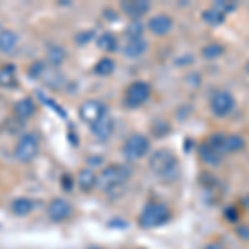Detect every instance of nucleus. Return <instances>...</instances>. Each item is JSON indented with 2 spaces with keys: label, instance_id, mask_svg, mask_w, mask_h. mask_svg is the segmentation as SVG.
Wrapping results in <instances>:
<instances>
[{
  "label": "nucleus",
  "instance_id": "obj_2",
  "mask_svg": "<svg viewBox=\"0 0 249 249\" xmlns=\"http://www.w3.org/2000/svg\"><path fill=\"white\" fill-rule=\"evenodd\" d=\"M170 216H171V213L166 204L153 201V203H148L146 206L143 208L138 221H140V226L150 230V228H156V226L164 224L170 219Z\"/></svg>",
  "mask_w": 249,
  "mask_h": 249
},
{
  "label": "nucleus",
  "instance_id": "obj_24",
  "mask_svg": "<svg viewBox=\"0 0 249 249\" xmlns=\"http://www.w3.org/2000/svg\"><path fill=\"white\" fill-rule=\"evenodd\" d=\"M65 57H67L65 50H63L62 47H58V45L50 47V48H48V52H47V58H48V62H50L53 67L60 65V63H62L63 60H65Z\"/></svg>",
  "mask_w": 249,
  "mask_h": 249
},
{
  "label": "nucleus",
  "instance_id": "obj_8",
  "mask_svg": "<svg viewBox=\"0 0 249 249\" xmlns=\"http://www.w3.org/2000/svg\"><path fill=\"white\" fill-rule=\"evenodd\" d=\"M234 103V96L230 91H218L211 100V111L216 116H226L232 111Z\"/></svg>",
  "mask_w": 249,
  "mask_h": 249
},
{
  "label": "nucleus",
  "instance_id": "obj_5",
  "mask_svg": "<svg viewBox=\"0 0 249 249\" xmlns=\"http://www.w3.org/2000/svg\"><path fill=\"white\" fill-rule=\"evenodd\" d=\"M38 155V138L34 133H27L18 140L15 146V158L22 163H29Z\"/></svg>",
  "mask_w": 249,
  "mask_h": 249
},
{
  "label": "nucleus",
  "instance_id": "obj_28",
  "mask_svg": "<svg viewBox=\"0 0 249 249\" xmlns=\"http://www.w3.org/2000/svg\"><path fill=\"white\" fill-rule=\"evenodd\" d=\"M224 218H226L228 221H231V223H234V221L239 219V211L236 206H230L224 210Z\"/></svg>",
  "mask_w": 249,
  "mask_h": 249
},
{
  "label": "nucleus",
  "instance_id": "obj_18",
  "mask_svg": "<svg viewBox=\"0 0 249 249\" xmlns=\"http://www.w3.org/2000/svg\"><path fill=\"white\" fill-rule=\"evenodd\" d=\"M17 34H14L12 30H2L0 32V50L2 52H12L17 47Z\"/></svg>",
  "mask_w": 249,
  "mask_h": 249
},
{
  "label": "nucleus",
  "instance_id": "obj_21",
  "mask_svg": "<svg viewBox=\"0 0 249 249\" xmlns=\"http://www.w3.org/2000/svg\"><path fill=\"white\" fill-rule=\"evenodd\" d=\"M201 17H203L204 22L208 23V25H213V27L221 25V23H223L224 20H226V15H223L221 12L214 10L213 7H211V9H208V10H204Z\"/></svg>",
  "mask_w": 249,
  "mask_h": 249
},
{
  "label": "nucleus",
  "instance_id": "obj_13",
  "mask_svg": "<svg viewBox=\"0 0 249 249\" xmlns=\"http://www.w3.org/2000/svg\"><path fill=\"white\" fill-rule=\"evenodd\" d=\"M77 183H78V186H80V190H82V191H91L95 188V184L98 183V178H96L93 170L85 168V170H82L78 173Z\"/></svg>",
  "mask_w": 249,
  "mask_h": 249
},
{
  "label": "nucleus",
  "instance_id": "obj_1",
  "mask_svg": "<svg viewBox=\"0 0 249 249\" xmlns=\"http://www.w3.org/2000/svg\"><path fill=\"white\" fill-rule=\"evenodd\" d=\"M150 170L160 179L171 181L178 175V158L170 150H158L150 158Z\"/></svg>",
  "mask_w": 249,
  "mask_h": 249
},
{
  "label": "nucleus",
  "instance_id": "obj_23",
  "mask_svg": "<svg viewBox=\"0 0 249 249\" xmlns=\"http://www.w3.org/2000/svg\"><path fill=\"white\" fill-rule=\"evenodd\" d=\"M203 57L208 58V60H214V58H219L221 55L224 53V47L221 45L218 42H213V43H208L206 47H203Z\"/></svg>",
  "mask_w": 249,
  "mask_h": 249
},
{
  "label": "nucleus",
  "instance_id": "obj_34",
  "mask_svg": "<svg viewBox=\"0 0 249 249\" xmlns=\"http://www.w3.org/2000/svg\"><path fill=\"white\" fill-rule=\"evenodd\" d=\"M243 204H244V206H249V196H248V198H244V199H243Z\"/></svg>",
  "mask_w": 249,
  "mask_h": 249
},
{
  "label": "nucleus",
  "instance_id": "obj_22",
  "mask_svg": "<svg viewBox=\"0 0 249 249\" xmlns=\"http://www.w3.org/2000/svg\"><path fill=\"white\" fill-rule=\"evenodd\" d=\"M113 70H115V62L110 57H105V58L98 60V62H96V65H95V68H93L95 73L96 75H102V77H107V75H110Z\"/></svg>",
  "mask_w": 249,
  "mask_h": 249
},
{
  "label": "nucleus",
  "instance_id": "obj_9",
  "mask_svg": "<svg viewBox=\"0 0 249 249\" xmlns=\"http://www.w3.org/2000/svg\"><path fill=\"white\" fill-rule=\"evenodd\" d=\"M47 214L48 218L55 223H60V221H65L68 216L71 214V204L65 201L62 198H57L53 201H50V204L47 206Z\"/></svg>",
  "mask_w": 249,
  "mask_h": 249
},
{
  "label": "nucleus",
  "instance_id": "obj_4",
  "mask_svg": "<svg viewBox=\"0 0 249 249\" xmlns=\"http://www.w3.org/2000/svg\"><path fill=\"white\" fill-rule=\"evenodd\" d=\"M148 150H150V140H148L146 136L138 135V133L131 135L123 144V155H124V158L130 160V161L143 158Z\"/></svg>",
  "mask_w": 249,
  "mask_h": 249
},
{
  "label": "nucleus",
  "instance_id": "obj_27",
  "mask_svg": "<svg viewBox=\"0 0 249 249\" xmlns=\"http://www.w3.org/2000/svg\"><path fill=\"white\" fill-rule=\"evenodd\" d=\"M213 9L221 12L223 15H228V14H231V12L236 9V3L234 2H223V0H216V2L213 3Z\"/></svg>",
  "mask_w": 249,
  "mask_h": 249
},
{
  "label": "nucleus",
  "instance_id": "obj_26",
  "mask_svg": "<svg viewBox=\"0 0 249 249\" xmlns=\"http://www.w3.org/2000/svg\"><path fill=\"white\" fill-rule=\"evenodd\" d=\"M98 47L105 52H111L116 48V38L111 34H103L102 37L98 38Z\"/></svg>",
  "mask_w": 249,
  "mask_h": 249
},
{
  "label": "nucleus",
  "instance_id": "obj_7",
  "mask_svg": "<svg viewBox=\"0 0 249 249\" xmlns=\"http://www.w3.org/2000/svg\"><path fill=\"white\" fill-rule=\"evenodd\" d=\"M80 118L85 123L93 124L95 122H98L100 118L107 115V107L103 105L98 100H87L82 107H80Z\"/></svg>",
  "mask_w": 249,
  "mask_h": 249
},
{
  "label": "nucleus",
  "instance_id": "obj_11",
  "mask_svg": "<svg viewBox=\"0 0 249 249\" xmlns=\"http://www.w3.org/2000/svg\"><path fill=\"white\" fill-rule=\"evenodd\" d=\"M122 9L128 17H131L133 20L142 18L148 10H150V3L144 2V0H135V2H123Z\"/></svg>",
  "mask_w": 249,
  "mask_h": 249
},
{
  "label": "nucleus",
  "instance_id": "obj_33",
  "mask_svg": "<svg viewBox=\"0 0 249 249\" xmlns=\"http://www.w3.org/2000/svg\"><path fill=\"white\" fill-rule=\"evenodd\" d=\"M204 249H224V248L221 246V244H218V243H213V244H208Z\"/></svg>",
  "mask_w": 249,
  "mask_h": 249
},
{
  "label": "nucleus",
  "instance_id": "obj_30",
  "mask_svg": "<svg viewBox=\"0 0 249 249\" xmlns=\"http://www.w3.org/2000/svg\"><path fill=\"white\" fill-rule=\"evenodd\" d=\"M236 234H238L241 239L249 241V226H238L236 228Z\"/></svg>",
  "mask_w": 249,
  "mask_h": 249
},
{
  "label": "nucleus",
  "instance_id": "obj_15",
  "mask_svg": "<svg viewBox=\"0 0 249 249\" xmlns=\"http://www.w3.org/2000/svg\"><path fill=\"white\" fill-rule=\"evenodd\" d=\"M0 85L5 88L17 85V70L14 65H5L0 68Z\"/></svg>",
  "mask_w": 249,
  "mask_h": 249
},
{
  "label": "nucleus",
  "instance_id": "obj_20",
  "mask_svg": "<svg viewBox=\"0 0 249 249\" xmlns=\"http://www.w3.org/2000/svg\"><path fill=\"white\" fill-rule=\"evenodd\" d=\"M34 210V201L29 198H17L12 203V213L17 216H27Z\"/></svg>",
  "mask_w": 249,
  "mask_h": 249
},
{
  "label": "nucleus",
  "instance_id": "obj_29",
  "mask_svg": "<svg viewBox=\"0 0 249 249\" xmlns=\"http://www.w3.org/2000/svg\"><path fill=\"white\" fill-rule=\"evenodd\" d=\"M43 63H40V62H37V63H34V65L30 67V75L32 77H40V75H43Z\"/></svg>",
  "mask_w": 249,
  "mask_h": 249
},
{
  "label": "nucleus",
  "instance_id": "obj_32",
  "mask_svg": "<svg viewBox=\"0 0 249 249\" xmlns=\"http://www.w3.org/2000/svg\"><path fill=\"white\" fill-rule=\"evenodd\" d=\"M91 37H93V34H91V32H88V34H82V35H78L77 40H78V43H87L88 40H90Z\"/></svg>",
  "mask_w": 249,
  "mask_h": 249
},
{
  "label": "nucleus",
  "instance_id": "obj_35",
  "mask_svg": "<svg viewBox=\"0 0 249 249\" xmlns=\"http://www.w3.org/2000/svg\"><path fill=\"white\" fill-rule=\"evenodd\" d=\"M246 71H248V75H249V62L246 63Z\"/></svg>",
  "mask_w": 249,
  "mask_h": 249
},
{
  "label": "nucleus",
  "instance_id": "obj_17",
  "mask_svg": "<svg viewBox=\"0 0 249 249\" xmlns=\"http://www.w3.org/2000/svg\"><path fill=\"white\" fill-rule=\"evenodd\" d=\"M244 144H246V142H244L243 136L226 135L224 136V153H236V151L243 150Z\"/></svg>",
  "mask_w": 249,
  "mask_h": 249
},
{
  "label": "nucleus",
  "instance_id": "obj_19",
  "mask_svg": "<svg viewBox=\"0 0 249 249\" xmlns=\"http://www.w3.org/2000/svg\"><path fill=\"white\" fill-rule=\"evenodd\" d=\"M198 153H199V158H201L206 164H210V166H218V164H219L221 156L218 153H214V151H213L206 143L199 144Z\"/></svg>",
  "mask_w": 249,
  "mask_h": 249
},
{
  "label": "nucleus",
  "instance_id": "obj_36",
  "mask_svg": "<svg viewBox=\"0 0 249 249\" xmlns=\"http://www.w3.org/2000/svg\"><path fill=\"white\" fill-rule=\"evenodd\" d=\"M90 249H102V248H90Z\"/></svg>",
  "mask_w": 249,
  "mask_h": 249
},
{
  "label": "nucleus",
  "instance_id": "obj_3",
  "mask_svg": "<svg viewBox=\"0 0 249 249\" xmlns=\"http://www.w3.org/2000/svg\"><path fill=\"white\" fill-rule=\"evenodd\" d=\"M130 168L123 164H110L98 176V186L105 191L115 190L118 186H123V183L130 178Z\"/></svg>",
  "mask_w": 249,
  "mask_h": 249
},
{
  "label": "nucleus",
  "instance_id": "obj_10",
  "mask_svg": "<svg viewBox=\"0 0 249 249\" xmlns=\"http://www.w3.org/2000/svg\"><path fill=\"white\" fill-rule=\"evenodd\" d=\"M171 29H173V20L170 15H166V14L155 15V17H151L150 22H148V30L155 35H160V37L170 34Z\"/></svg>",
  "mask_w": 249,
  "mask_h": 249
},
{
  "label": "nucleus",
  "instance_id": "obj_14",
  "mask_svg": "<svg viewBox=\"0 0 249 249\" xmlns=\"http://www.w3.org/2000/svg\"><path fill=\"white\" fill-rule=\"evenodd\" d=\"M14 113L20 120H29L32 115L35 113V103L30 98H23L20 102L15 103L14 107Z\"/></svg>",
  "mask_w": 249,
  "mask_h": 249
},
{
  "label": "nucleus",
  "instance_id": "obj_12",
  "mask_svg": "<svg viewBox=\"0 0 249 249\" xmlns=\"http://www.w3.org/2000/svg\"><path fill=\"white\" fill-rule=\"evenodd\" d=\"M111 131H113V120L107 115L91 124V133L98 140H107L111 135Z\"/></svg>",
  "mask_w": 249,
  "mask_h": 249
},
{
  "label": "nucleus",
  "instance_id": "obj_31",
  "mask_svg": "<svg viewBox=\"0 0 249 249\" xmlns=\"http://www.w3.org/2000/svg\"><path fill=\"white\" fill-rule=\"evenodd\" d=\"M62 184H63V190L65 191H70L71 190V176L70 175H63V178H62Z\"/></svg>",
  "mask_w": 249,
  "mask_h": 249
},
{
  "label": "nucleus",
  "instance_id": "obj_25",
  "mask_svg": "<svg viewBox=\"0 0 249 249\" xmlns=\"http://www.w3.org/2000/svg\"><path fill=\"white\" fill-rule=\"evenodd\" d=\"M144 32V25L140 20H133V22L130 23V25L126 27V30H124V34H126V37L130 40H140L142 38Z\"/></svg>",
  "mask_w": 249,
  "mask_h": 249
},
{
  "label": "nucleus",
  "instance_id": "obj_6",
  "mask_svg": "<svg viewBox=\"0 0 249 249\" xmlns=\"http://www.w3.org/2000/svg\"><path fill=\"white\" fill-rule=\"evenodd\" d=\"M150 93H151V90H150V85H148V83L135 82L128 87L124 102H126V105L130 108H136V107L143 105V103L150 98Z\"/></svg>",
  "mask_w": 249,
  "mask_h": 249
},
{
  "label": "nucleus",
  "instance_id": "obj_16",
  "mask_svg": "<svg viewBox=\"0 0 249 249\" xmlns=\"http://www.w3.org/2000/svg\"><path fill=\"white\" fill-rule=\"evenodd\" d=\"M146 42L144 40H130V42L124 45V55L130 58H138L142 57L144 53V50H146Z\"/></svg>",
  "mask_w": 249,
  "mask_h": 249
}]
</instances>
